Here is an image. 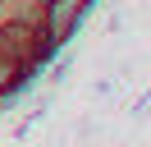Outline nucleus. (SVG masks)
<instances>
[{
    "label": "nucleus",
    "instance_id": "nucleus-1",
    "mask_svg": "<svg viewBox=\"0 0 151 147\" xmlns=\"http://www.w3.org/2000/svg\"><path fill=\"white\" fill-rule=\"evenodd\" d=\"M87 14V0H46V14H41V37L50 41V51L55 46H64L69 37H73L78 18Z\"/></svg>",
    "mask_w": 151,
    "mask_h": 147
}]
</instances>
